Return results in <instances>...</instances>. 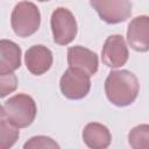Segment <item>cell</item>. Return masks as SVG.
I'll list each match as a JSON object with an SVG mask.
<instances>
[{"instance_id": "1", "label": "cell", "mask_w": 149, "mask_h": 149, "mask_svg": "<svg viewBox=\"0 0 149 149\" xmlns=\"http://www.w3.org/2000/svg\"><path fill=\"white\" fill-rule=\"evenodd\" d=\"M140 84L137 77L128 70L111 71L105 80L107 99L118 107L129 106L137 98Z\"/></svg>"}, {"instance_id": "2", "label": "cell", "mask_w": 149, "mask_h": 149, "mask_svg": "<svg viewBox=\"0 0 149 149\" xmlns=\"http://www.w3.org/2000/svg\"><path fill=\"white\" fill-rule=\"evenodd\" d=\"M37 108L34 99L24 93H19L6 100L1 107L0 115L5 116L17 128H26L36 118Z\"/></svg>"}, {"instance_id": "3", "label": "cell", "mask_w": 149, "mask_h": 149, "mask_svg": "<svg viewBox=\"0 0 149 149\" xmlns=\"http://www.w3.org/2000/svg\"><path fill=\"white\" fill-rule=\"evenodd\" d=\"M41 24V14L37 6L30 1H21L15 5L10 15V26L19 37H28L35 34Z\"/></svg>"}, {"instance_id": "4", "label": "cell", "mask_w": 149, "mask_h": 149, "mask_svg": "<svg viewBox=\"0 0 149 149\" xmlns=\"http://www.w3.org/2000/svg\"><path fill=\"white\" fill-rule=\"evenodd\" d=\"M51 30L54 42L59 45L71 43L77 36V21L73 14L64 7L56 8L51 14Z\"/></svg>"}, {"instance_id": "5", "label": "cell", "mask_w": 149, "mask_h": 149, "mask_svg": "<svg viewBox=\"0 0 149 149\" xmlns=\"http://www.w3.org/2000/svg\"><path fill=\"white\" fill-rule=\"evenodd\" d=\"M62 94L71 100H79L87 95L91 88V79L87 73L74 68L65 70L59 80Z\"/></svg>"}, {"instance_id": "6", "label": "cell", "mask_w": 149, "mask_h": 149, "mask_svg": "<svg viewBox=\"0 0 149 149\" xmlns=\"http://www.w3.org/2000/svg\"><path fill=\"white\" fill-rule=\"evenodd\" d=\"M90 3L100 19L109 24L123 22L132 15L129 0H90Z\"/></svg>"}, {"instance_id": "7", "label": "cell", "mask_w": 149, "mask_h": 149, "mask_svg": "<svg viewBox=\"0 0 149 149\" xmlns=\"http://www.w3.org/2000/svg\"><path fill=\"white\" fill-rule=\"evenodd\" d=\"M128 57L129 52L125 38L119 34L108 36L101 50L102 63L108 68L115 69L125 65L128 61Z\"/></svg>"}, {"instance_id": "8", "label": "cell", "mask_w": 149, "mask_h": 149, "mask_svg": "<svg viewBox=\"0 0 149 149\" xmlns=\"http://www.w3.org/2000/svg\"><path fill=\"white\" fill-rule=\"evenodd\" d=\"M127 41L132 49L140 52L149 50V16L140 15L134 17L127 29Z\"/></svg>"}, {"instance_id": "9", "label": "cell", "mask_w": 149, "mask_h": 149, "mask_svg": "<svg viewBox=\"0 0 149 149\" xmlns=\"http://www.w3.org/2000/svg\"><path fill=\"white\" fill-rule=\"evenodd\" d=\"M68 63L70 68L84 71L90 77L98 71V56L92 50L81 45H74L68 50Z\"/></svg>"}, {"instance_id": "10", "label": "cell", "mask_w": 149, "mask_h": 149, "mask_svg": "<svg viewBox=\"0 0 149 149\" xmlns=\"http://www.w3.org/2000/svg\"><path fill=\"white\" fill-rule=\"evenodd\" d=\"M24 63L30 73L35 76H41L51 68L52 54L50 49L42 44L33 45L26 51Z\"/></svg>"}, {"instance_id": "11", "label": "cell", "mask_w": 149, "mask_h": 149, "mask_svg": "<svg viewBox=\"0 0 149 149\" xmlns=\"http://www.w3.org/2000/svg\"><path fill=\"white\" fill-rule=\"evenodd\" d=\"M83 141L88 148L105 149L111 144L112 135L108 128L99 122H90L83 129Z\"/></svg>"}, {"instance_id": "12", "label": "cell", "mask_w": 149, "mask_h": 149, "mask_svg": "<svg viewBox=\"0 0 149 149\" xmlns=\"http://www.w3.org/2000/svg\"><path fill=\"white\" fill-rule=\"evenodd\" d=\"M0 76L12 73L21 66V49L9 40L0 41Z\"/></svg>"}, {"instance_id": "13", "label": "cell", "mask_w": 149, "mask_h": 149, "mask_svg": "<svg viewBox=\"0 0 149 149\" xmlns=\"http://www.w3.org/2000/svg\"><path fill=\"white\" fill-rule=\"evenodd\" d=\"M20 132L16 126L10 123L5 116L0 115V149H8L19 139Z\"/></svg>"}, {"instance_id": "14", "label": "cell", "mask_w": 149, "mask_h": 149, "mask_svg": "<svg viewBox=\"0 0 149 149\" xmlns=\"http://www.w3.org/2000/svg\"><path fill=\"white\" fill-rule=\"evenodd\" d=\"M128 143L134 149H149V125H139L128 134Z\"/></svg>"}, {"instance_id": "15", "label": "cell", "mask_w": 149, "mask_h": 149, "mask_svg": "<svg viewBox=\"0 0 149 149\" xmlns=\"http://www.w3.org/2000/svg\"><path fill=\"white\" fill-rule=\"evenodd\" d=\"M24 149H58L59 146L50 137L48 136H43V135H38V136H34L30 140H28L24 146Z\"/></svg>"}, {"instance_id": "16", "label": "cell", "mask_w": 149, "mask_h": 149, "mask_svg": "<svg viewBox=\"0 0 149 149\" xmlns=\"http://www.w3.org/2000/svg\"><path fill=\"white\" fill-rule=\"evenodd\" d=\"M0 84H1L0 97L5 98L7 94L15 91V88L17 86V78L13 72L7 73V74H1L0 76Z\"/></svg>"}, {"instance_id": "17", "label": "cell", "mask_w": 149, "mask_h": 149, "mask_svg": "<svg viewBox=\"0 0 149 149\" xmlns=\"http://www.w3.org/2000/svg\"><path fill=\"white\" fill-rule=\"evenodd\" d=\"M37 1H40V2H45V1H49V0H37Z\"/></svg>"}]
</instances>
